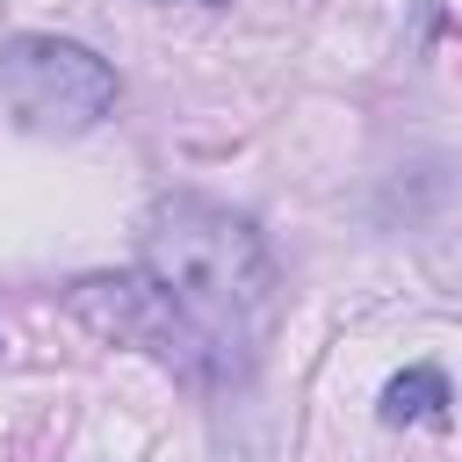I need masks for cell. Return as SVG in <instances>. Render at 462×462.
<instances>
[{"mask_svg": "<svg viewBox=\"0 0 462 462\" xmlns=\"http://www.w3.org/2000/svg\"><path fill=\"white\" fill-rule=\"evenodd\" d=\"M0 101L22 116V130L72 137L116 108V72L87 43L65 36H7L0 43Z\"/></svg>", "mask_w": 462, "mask_h": 462, "instance_id": "2", "label": "cell"}, {"mask_svg": "<svg viewBox=\"0 0 462 462\" xmlns=\"http://www.w3.org/2000/svg\"><path fill=\"white\" fill-rule=\"evenodd\" d=\"M72 310L101 339H123V346H144L152 361H166L180 383H231V368L217 361V346L159 296L152 274H87L72 289Z\"/></svg>", "mask_w": 462, "mask_h": 462, "instance_id": "3", "label": "cell"}, {"mask_svg": "<svg viewBox=\"0 0 462 462\" xmlns=\"http://www.w3.org/2000/svg\"><path fill=\"white\" fill-rule=\"evenodd\" d=\"M159 296L217 346L224 368H238L274 310V260L253 217L202 202V195H166L144 217V267Z\"/></svg>", "mask_w": 462, "mask_h": 462, "instance_id": "1", "label": "cell"}, {"mask_svg": "<svg viewBox=\"0 0 462 462\" xmlns=\"http://www.w3.org/2000/svg\"><path fill=\"white\" fill-rule=\"evenodd\" d=\"M383 419L390 426H448V375L440 368H404L383 383Z\"/></svg>", "mask_w": 462, "mask_h": 462, "instance_id": "4", "label": "cell"}]
</instances>
